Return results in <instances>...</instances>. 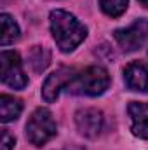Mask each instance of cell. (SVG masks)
Segmentation results:
<instances>
[{"label": "cell", "mask_w": 148, "mask_h": 150, "mask_svg": "<svg viewBox=\"0 0 148 150\" xmlns=\"http://www.w3.org/2000/svg\"><path fill=\"white\" fill-rule=\"evenodd\" d=\"M51 32L58 47L63 52H70L87 37V28L73 14L56 9L51 12Z\"/></svg>", "instance_id": "obj_1"}, {"label": "cell", "mask_w": 148, "mask_h": 150, "mask_svg": "<svg viewBox=\"0 0 148 150\" xmlns=\"http://www.w3.org/2000/svg\"><path fill=\"white\" fill-rule=\"evenodd\" d=\"M110 86V75L103 67H89L78 75H73L70 84L66 86L68 93L85 94V96H99Z\"/></svg>", "instance_id": "obj_2"}, {"label": "cell", "mask_w": 148, "mask_h": 150, "mask_svg": "<svg viewBox=\"0 0 148 150\" xmlns=\"http://www.w3.org/2000/svg\"><path fill=\"white\" fill-rule=\"evenodd\" d=\"M56 134V122L47 108H37L26 122V136L33 145H44Z\"/></svg>", "instance_id": "obj_3"}, {"label": "cell", "mask_w": 148, "mask_h": 150, "mask_svg": "<svg viewBox=\"0 0 148 150\" xmlns=\"http://www.w3.org/2000/svg\"><path fill=\"white\" fill-rule=\"evenodd\" d=\"M0 67H2V82L12 89H25L28 79L23 72V65L19 54L16 51H2L0 52Z\"/></svg>", "instance_id": "obj_4"}, {"label": "cell", "mask_w": 148, "mask_h": 150, "mask_svg": "<svg viewBox=\"0 0 148 150\" xmlns=\"http://www.w3.org/2000/svg\"><path fill=\"white\" fill-rule=\"evenodd\" d=\"M113 37L125 52L140 49L148 38V19H138L127 28L115 30Z\"/></svg>", "instance_id": "obj_5"}, {"label": "cell", "mask_w": 148, "mask_h": 150, "mask_svg": "<svg viewBox=\"0 0 148 150\" xmlns=\"http://www.w3.org/2000/svg\"><path fill=\"white\" fill-rule=\"evenodd\" d=\"M75 124L85 138H96L103 129V113L98 108H82L75 113Z\"/></svg>", "instance_id": "obj_6"}, {"label": "cell", "mask_w": 148, "mask_h": 150, "mask_svg": "<svg viewBox=\"0 0 148 150\" xmlns=\"http://www.w3.org/2000/svg\"><path fill=\"white\" fill-rule=\"evenodd\" d=\"M72 79H73V70L66 68V67H63V68L56 70L54 74H51L45 79L44 86H42V96H44V100L49 101V103L56 101L58 96H59V91L63 87H66Z\"/></svg>", "instance_id": "obj_7"}, {"label": "cell", "mask_w": 148, "mask_h": 150, "mask_svg": "<svg viewBox=\"0 0 148 150\" xmlns=\"http://www.w3.org/2000/svg\"><path fill=\"white\" fill-rule=\"evenodd\" d=\"M124 80L125 86L132 91H148V65L141 61H132L124 70Z\"/></svg>", "instance_id": "obj_8"}, {"label": "cell", "mask_w": 148, "mask_h": 150, "mask_svg": "<svg viewBox=\"0 0 148 150\" xmlns=\"http://www.w3.org/2000/svg\"><path fill=\"white\" fill-rule=\"evenodd\" d=\"M127 112L131 117V131L136 136L148 140V103L131 101Z\"/></svg>", "instance_id": "obj_9"}, {"label": "cell", "mask_w": 148, "mask_h": 150, "mask_svg": "<svg viewBox=\"0 0 148 150\" xmlns=\"http://www.w3.org/2000/svg\"><path fill=\"white\" fill-rule=\"evenodd\" d=\"M21 110H23V105L19 100H16L14 96H9V94L0 96V120L4 124L16 120L19 117Z\"/></svg>", "instance_id": "obj_10"}, {"label": "cell", "mask_w": 148, "mask_h": 150, "mask_svg": "<svg viewBox=\"0 0 148 150\" xmlns=\"http://www.w3.org/2000/svg\"><path fill=\"white\" fill-rule=\"evenodd\" d=\"M0 23H2V33H0V44L9 45L14 40L19 38V26L9 14H0Z\"/></svg>", "instance_id": "obj_11"}, {"label": "cell", "mask_w": 148, "mask_h": 150, "mask_svg": "<svg viewBox=\"0 0 148 150\" xmlns=\"http://www.w3.org/2000/svg\"><path fill=\"white\" fill-rule=\"evenodd\" d=\"M127 2L129 0H99V7L101 11L110 16V18H118L125 12L127 9Z\"/></svg>", "instance_id": "obj_12"}, {"label": "cell", "mask_w": 148, "mask_h": 150, "mask_svg": "<svg viewBox=\"0 0 148 150\" xmlns=\"http://www.w3.org/2000/svg\"><path fill=\"white\" fill-rule=\"evenodd\" d=\"M49 59H51V54L44 47H35L32 51V54H30V63H32V67H33L35 72L45 70V67L49 65Z\"/></svg>", "instance_id": "obj_13"}, {"label": "cell", "mask_w": 148, "mask_h": 150, "mask_svg": "<svg viewBox=\"0 0 148 150\" xmlns=\"http://www.w3.org/2000/svg\"><path fill=\"white\" fill-rule=\"evenodd\" d=\"M14 147V136H11V133L7 129H2V145L0 150H11Z\"/></svg>", "instance_id": "obj_14"}, {"label": "cell", "mask_w": 148, "mask_h": 150, "mask_svg": "<svg viewBox=\"0 0 148 150\" xmlns=\"http://www.w3.org/2000/svg\"><path fill=\"white\" fill-rule=\"evenodd\" d=\"M138 2H140L143 7H147V9H148V0H138Z\"/></svg>", "instance_id": "obj_15"}]
</instances>
